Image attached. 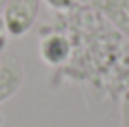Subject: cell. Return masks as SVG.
<instances>
[{
  "label": "cell",
  "instance_id": "cell-5",
  "mask_svg": "<svg viewBox=\"0 0 129 127\" xmlns=\"http://www.w3.org/2000/svg\"><path fill=\"white\" fill-rule=\"evenodd\" d=\"M43 2L54 11H69L77 0H43Z\"/></svg>",
  "mask_w": 129,
  "mask_h": 127
},
{
  "label": "cell",
  "instance_id": "cell-2",
  "mask_svg": "<svg viewBox=\"0 0 129 127\" xmlns=\"http://www.w3.org/2000/svg\"><path fill=\"white\" fill-rule=\"evenodd\" d=\"M24 82V69L17 56L8 54L0 60V105L11 99Z\"/></svg>",
  "mask_w": 129,
  "mask_h": 127
},
{
  "label": "cell",
  "instance_id": "cell-7",
  "mask_svg": "<svg viewBox=\"0 0 129 127\" xmlns=\"http://www.w3.org/2000/svg\"><path fill=\"white\" fill-rule=\"evenodd\" d=\"M4 6H6V0H0V13L4 11Z\"/></svg>",
  "mask_w": 129,
  "mask_h": 127
},
{
  "label": "cell",
  "instance_id": "cell-1",
  "mask_svg": "<svg viewBox=\"0 0 129 127\" xmlns=\"http://www.w3.org/2000/svg\"><path fill=\"white\" fill-rule=\"evenodd\" d=\"M41 0H6L2 19L11 37H23L38 21Z\"/></svg>",
  "mask_w": 129,
  "mask_h": 127
},
{
  "label": "cell",
  "instance_id": "cell-3",
  "mask_svg": "<svg viewBox=\"0 0 129 127\" xmlns=\"http://www.w3.org/2000/svg\"><path fill=\"white\" fill-rule=\"evenodd\" d=\"M71 54V43L69 39L62 34H51V36L43 37L39 43V56L47 65H62L68 62Z\"/></svg>",
  "mask_w": 129,
  "mask_h": 127
},
{
  "label": "cell",
  "instance_id": "cell-6",
  "mask_svg": "<svg viewBox=\"0 0 129 127\" xmlns=\"http://www.w3.org/2000/svg\"><path fill=\"white\" fill-rule=\"evenodd\" d=\"M120 116H122V127H129V90L123 94V97H122Z\"/></svg>",
  "mask_w": 129,
  "mask_h": 127
},
{
  "label": "cell",
  "instance_id": "cell-4",
  "mask_svg": "<svg viewBox=\"0 0 129 127\" xmlns=\"http://www.w3.org/2000/svg\"><path fill=\"white\" fill-rule=\"evenodd\" d=\"M90 2L120 32L129 37V0H90Z\"/></svg>",
  "mask_w": 129,
  "mask_h": 127
}]
</instances>
